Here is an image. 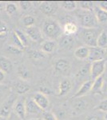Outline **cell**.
I'll list each match as a JSON object with an SVG mask.
<instances>
[{
	"instance_id": "4",
	"label": "cell",
	"mask_w": 107,
	"mask_h": 120,
	"mask_svg": "<svg viewBox=\"0 0 107 120\" xmlns=\"http://www.w3.org/2000/svg\"><path fill=\"white\" fill-rule=\"evenodd\" d=\"M106 67V60H102V61L94 62L91 63L90 66V77L93 81L98 79V77L102 76L105 71Z\"/></svg>"
},
{
	"instance_id": "31",
	"label": "cell",
	"mask_w": 107,
	"mask_h": 120,
	"mask_svg": "<svg viewBox=\"0 0 107 120\" xmlns=\"http://www.w3.org/2000/svg\"><path fill=\"white\" fill-rule=\"evenodd\" d=\"M90 66L91 64H85L83 67H81V69L79 70L78 73H77V76L78 77H84L86 76L87 75H90Z\"/></svg>"
},
{
	"instance_id": "48",
	"label": "cell",
	"mask_w": 107,
	"mask_h": 120,
	"mask_svg": "<svg viewBox=\"0 0 107 120\" xmlns=\"http://www.w3.org/2000/svg\"><path fill=\"white\" fill-rule=\"evenodd\" d=\"M106 94H107V90H106Z\"/></svg>"
},
{
	"instance_id": "38",
	"label": "cell",
	"mask_w": 107,
	"mask_h": 120,
	"mask_svg": "<svg viewBox=\"0 0 107 120\" xmlns=\"http://www.w3.org/2000/svg\"><path fill=\"white\" fill-rule=\"evenodd\" d=\"M19 6L23 11H28L31 7V3L29 1H21L19 2Z\"/></svg>"
},
{
	"instance_id": "44",
	"label": "cell",
	"mask_w": 107,
	"mask_h": 120,
	"mask_svg": "<svg viewBox=\"0 0 107 120\" xmlns=\"http://www.w3.org/2000/svg\"><path fill=\"white\" fill-rule=\"evenodd\" d=\"M0 120H7V118H4V117H2V116H0Z\"/></svg>"
},
{
	"instance_id": "20",
	"label": "cell",
	"mask_w": 107,
	"mask_h": 120,
	"mask_svg": "<svg viewBox=\"0 0 107 120\" xmlns=\"http://www.w3.org/2000/svg\"><path fill=\"white\" fill-rule=\"evenodd\" d=\"M15 99V97L14 95H12L11 97H10V99L7 102V103L2 107V109L0 110V116L4 118H7L10 115L11 113V105L13 103L14 100Z\"/></svg>"
},
{
	"instance_id": "13",
	"label": "cell",
	"mask_w": 107,
	"mask_h": 120,
	"mask_svg": "<svg viewBox=\"0 0 107 120\" xmlns=\"http://www.w3.org/2000/svg\"><path fill=\"white\" fill-rule=\"evenodd\" d=\"M15 112L20 119H24L26 115L25 100L20 99L15 104Z\"/></svg>"
},
{
	"instance_id": "41",
	"label": "cell",
	"mask_w": 107,
	"mask_h": 120,
	"mask_svg": "<svg viewBox=\"0 0 107 120\" xmlns=\"http://www.w3.org/2000/svg\"><path fill=\"white\" fill-rule=\"evenodd\" d=\"M7 86H5V85H0V97L3 95L5 94V92L7 90Z\"/></svg>"
},
{
	"instance_id": "33",
	"label": "cell",
	"mask_w": 107,
	"mask_h": 120,
	"mask_svg": "<svg viewBox=\"0 0 107 120\" xmlns=\"http://www.w3.org/2000/svg\"><path fill=\"white\" fill-rule=\"evenodd\" d=\"M7 51L9 53L12 54V55H19L22 54V51L20 50L19 48L16 47V46H13V45H8L7 46Z\"/></svg>"
},
{
	"instance_id": "21",
	"label": "cell",
	"mask_w": 107,
	"mask_h": 120,
	"mask_svg": "<svg viewBox=\"0 0 107 120\" xmlns=\"http://www.w3.org/2000/svg\"><path fill=\"white\" fill-rule=\"evenodd\" d=\"M94 12L98 22L104 23L107 22V11H104V10L99 8V7H96Z\"/></svg>"
},
{
	"instance_id": "14",
	"label": "cell",
	"mask_w": 107,
	"mask_h": 120,
	"mask_svg": "<svg viewBox=\"0 0 107 120\" xmlns=\"http://www.w3.org/2000/svg\"><path fill=\"white\" fill-rule=\"evenodd\" d=\"M12 69L13 64L11 60L5 56H1L0 57V71L4 72L5 74H7L11 72Z\"/></svg>"
},
{
	"instance_id": "2",
	"label": "cell",
	"mask_w": 107,
	"mask_h": 120,
	"mask_svg": "<svg viewBox=\"0 0 107 120\" xmlns=\"http://www.w3.org/2000/svg\"><path fill=\"white\" fill-rule=\"evenodd\" d=\"M79 23L85 29L95 28L98 25V20L93 11H85L81 10L80 12L77 13Z\"/></svg>"
},
{
	"instance_id": "47",
	"label": "cell",
	"mask_w": 107,
	"mask_h": 120,
	"mask_svg": "<svg viewBox=\"0 0 107 120\" xmlns=\"http://www.w3.org/2000/svg\"><path fill=\"white\" fill-rule=\"evenodd\" d=\"M106 55H107V48H106Z\"/></svg>"
},
{
	"instance_id": "42",
	"label": "cell",
	"mask_w": 107,
	"mask_h": 120,
	"mask_svg": "<svg viewBox=\"0 0 107 120\" xmlns=\"http://www.w3.org/2000/svg\"><path fill=\"white\" fill-rule=\"evenodd\" d=\"M5 73L4 72H3L2 71H0V82L1 81H3V79H5Z\"/></svg>"
},
{
	"instance_id": "36",
	"label": "cell",
	"mask_w": 107,
	"mask_h": 120,
	"mask_svg": "<svg viewBox=\"0 0 107 120\" xmlns=\"http://www.w3.org/2000/svg\"><path fill=\"white\" fill-rule=\"evenodd\" d=\"M96 109L98 110V111H100L106 112V113H107V98L106 99L102 100V101L99 103V105L97 106Z\"/></svg>"
},
{
	"instance_id": "45",
	"label": "cell",
	"mask_w": 107,
	"mask_h": 120,
	"mask_svg": "<svg viewBox=\"0 0 107 120\" xmlns=\"http://www.w3.org/2000/svg\"><path fill=\"white\" fill-rule=\"evenodd\" d=\"M28 120H42L39 118H36V119H28Z\"/></svg>"
},
{
	"instance_id": "11",
	"label": "cell",
	"mask_w": 107,
	"mask_h": 120,
	"mask_svg": "<svg viewBox=\"0 0 107 120\" xmlns=\"http://www.w3.org/2000/svg\"><path fill=\"white\" fill-rule=\"evenodd\" d=\"M93 80H87L83 83L81 86V87L79 88V90L75 93V94L73 96V98H81L84 95L89 92L90 90H92V86H93Z\"/></svg>"
},
{
	"instance_id": "18",
	"label": "cell",
	"mask_w": 107,
	"mask_h": 120,
	"mask_svg": "<svg viewBox=\"0 0 107 120\" xmlns=\"http://www.w3.org/2000/svg\"><path fill=\"white\" fill-rule=\"evenodd\" d=\"M63 34L65 35L72 36L77 31V26L75 23L71 22H67L63 26Z\"/></svg>"
},
{
	"instance_id": "43",
	"label": "cell",
	"mask_w": 107,
	"mask_h": 120,
	"mask_svg": "<svg viewBox=\"0 0 107 120\" xmlns=\"http://www.w3.org/2000/svg\"><path fill=\"white\" fill-rule=\"evenodd\" d=\"M3 8H4V6H3V4L2 3H0V12L3 11Z\"/></svg>"
},
{
	"instance_id": "32",
	"label": "cell",
	"mask_w": 107,
	"mask_h": 120,
	"mask_svg": "<svg viewBox=\"0 0 107 120\" xmlns=\"http://www.w3.org/2000/svg\"><path fill=\"white\" fill-rule=\"evenodd\" d=\"M14 31L15 32V34H17V36L18 37V38L20 39V41L22 42V44L24 45L25 46H27V44H28V41H27V37L26 34L23 33L22 30H20L19 29H16V30H15Z\"/></svg>"
},
{
	"instance_id": "40",
	"label": "cell",
	"mask_w": 107,
	"mask_h": 120,
	"mask_svg": "<svg viewBox=\"0 0 107 120\" xmlns=\"http://www.w3.org/2000/svg\"><path fill=\"white\" fill-rule=\"evenodd\" d=\"M98 7L107 11V1H102L98 3Z\"/></svg>"
},
{
	"instance_id": "49",
	"label": "cell",
	"mask_w": 107,
	"mask_h": 120,
	"mask_svg": "<svg viewBox=\"0 0 107 120\" xmlns=\"http://www.w3.org/2000/svg\"><path fill=\"white\" fill-rule=\"evenodd\" d=\"M42 120H43V119H42Z\"/></svg>"
},
{
	"instance_id": "30",
	"label": "cell",
	"mask_w": 107,
	"mask_h": 120,
	"mask_svg": "<svg viewBox=\"0 0 107 120\" xmlns=\"http://www.w3.org/2000/svg\"><path fill=\"white\" fill-rule=\"evenodd\" d=\"M17 10H18L17 5L13 3H8L5 7L6 12H7V14L9 15H12L13 14H15V13L17 11Z\"/></svg>"
},
{
	"instance_id": "7",
	"label": "cell",
	"mask_w": 107,
	"mask_h": 120,
	"mask_svg": "<svg viewBox=\"0 0 107 120\" xmlns=\"http://www.w3.org/2000/svg\"><path fill=\"white\" fill-rule=\"evenodd\" d=\"M25 105H26V114H30V115L44 114V111L38 106V104L34 101L33 98H26V99H25Z\"/></svg>"
},
{
	"instance_id": "25",
	"label": "cell",
	"mask_w": 107,
	"mask_h": 120,
	"mask_svg": "<svg viewBox=\"0 0 107 120\" xmlns=\"http://www.w3.org/2000/svg\"><path fill=\"white\" fill-rule=\"evenodd\" d=\"M98 46L102 49L107 48V32L106 30H102L99 34L98 39Z\"/></svg>"
},
{
	"instance_id": "10",
	"label": "cell",
	"mask_w": 107,
	"mask_h": 120,
	"mask_svg": "<svg viewBox=\"0 0 107 120\" xmlns=\"http://www.w3.org/2000/svg\"><path fill=\"white\" fill-rule=\"evenodd\" d=\"M54 69L58 73H66L68 72L70 69V63L67 59H58L54 63Z\"/></svg>"
},
{
	"instance_id": "8",
	"label": "cell",
	"mask_w": 107,
	"mask_h": 120,
	"mask_svg": "<svg viewBox=\"0 0 107 120\" xmlns=\"http://www.w3.org/2000/svg\"><path fill=\"white\" fill-rule=\"evenodd\" d=\"M26 34L30 39L34 42H41L42 40V33L40 29L36 26L26 27Z\"/></svg>"
},
{
	"instance_id": "15",
	"label": "cell",
	"mask_w": 107,
	"mask_h": 120,
	"mask_svg": "<svg viewBox=\"0 0 107 120\" xmlns=\"http://www.w3.org/2000/svg\"><path fill=\"white\" fill-rule=\"evenodd\" d=\"M89 55V47L88 46H80L74 51V56L77 59H88Z\"/></svg>"
},
{
	"instance_id": "26",
	"label": "cell",
	"mask_w": 107,
	"mask_h": 120,
	"mask_svg": "<svg viewBox=\"0 0 107 120\" xmlns=\"http://www.w3.org/2000/svg\"><path fill=\"white\" fill-rule=\"evenodd\" d=\"M60 6L65 11H72L77 8V3L74 1H63L60 3Z\"/></svg>"
},
{
	"instance_id": "23",
	"label": "cell",
	"mask_w": 107,
	"mask_h": 120,
	"mask_svg": "<svg viewBox=\"0 0 107 120\" xmlns=\"http://www.w3.org/2000/svg\"><path fill=\"white\" fill-rule=\"evenodd\" d=\"M74 43V40L72 36L69 35H65L61 39V42H60V45L62 46V47L65 48V49H70L73 46Z\"/></svg>"
},
{
	"instance_id": "27",
	"label": "cell",
	"mask_w": 107,
	"mask_h": 120,
	"mask_svg": "<svg viewBox=\"0 0 107 120\" xmlns=\"http://www.w3.org/2000/svg\"><path fill=\"white\" fill-rule=\"evenodd\" d=\"M11 40H12V42H13V46L19 48V49L22 50V51H23V50L26 48V46L23 45L22 42L20 41V39L18 38V37L17 36V34H15V31H13V33H12V35H11Z\"/></svg>"
},
{
	"instance_id": "16",
	"label": "cell",
	"mask_w": 107,
	"mask_h": 120,
	"mask_svg": "<svg viewBox=\"0 0 107 120\" xmlns=\"http://www.w3.org/2000/svg\"><path fill=\"white\" fill-rule=\"evenodd\" d=\"M15 88L18 94H23L30 90V85L26 82V81L20 80L15 83Z\"/></svg>"
},
{
	"instance_id": "24",
	"label": "cell",
	"mask_w": 107,
	"mask_h": 120,
	"mask_svg": "<svg viewBox=\"0 0 107 120\" xmlns=\"http://www.w3.org/2000/svg\"><path fill=\"white\" fill-rule=\"evenodd\" d=\"M103 85H104V79H103V77L102 76L98 77V79L94 80L93 86H92V91L94 93L101 92V90H102V89L103 87Z\"/></svg>"
},
{
	"instance_id": "35",
	"label": "cell",
	"mask_w": 107,
	"mask_h": 120,
	"mask_svg": "<svg viewBox=\"0 0 107 120\" xmlns=\"http://www.w3.org/2000/svg\"><path fill=\"white\" fill-rule=\"evenodd\" d=\"M93 3L91 2H80V7L81 10L85 11H93Z\"/></svg>"
},
{
	"instance_id": "19",
	"label": "cell",
	"mask_w": 107,
	"mask_h": 120,
	"mask_svg": "<svg viewBox=\"0 0 107 120\" xmlns=\"http://www.w3.org/2000/svg\"><path fill=\"white\" fill-rule=\"evenodd\" d=\"M56 46H57V44L54 42V40H46L42 42L41 47H42V51L44 53L50 54L54 51Z\"/></svg>"
},
{
	"instance_id": "46",
	"label": "cell",
	"mask_w": 107,
	"mask_h": 120,
	"mask_svg": "<svg viewBox=\"0 0 107 120\" xmlns=\"http://www.w3.org/2000/svg\"><path fill=\"white\" fill-rule=\"evenodd\" d=\"M104 118H105V119H106V120H107V113H106V115H105Z\"/></svg>"
},
{
	"instance_id": "34",
	"label": "cell",
	"mask_w": 107,
	"mask_h": 120,
	"mask_svg": "<svg viewBox=\"0 0 107 120\" xmlns=\"http://www.w3.org/2000/svg\"><path fill=\"white\" fill-rule=\"evenodd\" d=\"M30 56H31L32 59H44L46 57V55L43 51H33L30 52Z\"/></svg>"
},
{
	"instance_id": "5",
	"label": "cell",
	"mask_w": 107,
	"mask_h": 120,
	"mask_svg": "<svg viewBox=\"0 0 107 120\" xmlns=\"http://www.w3.org/2000/svg\"><path fill=\"white\" fill-rule=\"evenodd\" d=\"M39 10L48 18H50L57 13L58 4L56 2H43L39 6Z\"/></svg>"
},
{
	"instance_id": "12",
	"label": "cell",
	"mask_w": 107,
	"mask_h": 120,
	"mask_svg": "<svg viewBox=\"0 0 107 120\" xmlns=\"http://www.w3.org/2000/svg\"><path fill=\"white\" fill-rule=\"evenodd\" d=\"M72 88V82L69 79H64L59 84V90H58V95L59 97H63L67 94Z\"/></svg>"
},
{
	"instance_id": "17",
	"label": "cell",
	"mask_w": 107,
	"mask_h": 120,
	"mask_svg": "<svg viewBox=\"0 0 107 120\" xmlns=\"http://www.w3.org/2000/svg\"><path fill=\"white\" fill-rule=\"evenodd\" d=\"M72 106H73V109L77 113H81L86 109V102L84 100L81 99V98H74L72 102Z\"/></svg>"
},
{
	"instance_id": "28",
	"label": "cell",
	"mask_w": 107,
	"mask_h": 120,
	"mask_svg": "<svg viewBox=\"0 0 107 120\" xmlns=\"http://www.w3.org/2000/svg\"><path fill=\"white\" fill-rule=\"evenodd\" d=\"M9 29L5 22L0 20V38H3L8 35Z\"/></svg>"
},
{
	"instance_id": "1",
	"label": "cell",
	"mask_w": 107,
	"mask_h": 120,
	"mask_svg": "<svg viewBox=\"0 0 107 120\" xmlns=\"http://www.w3.org/2000/svg\"><path fill=\"white\" fill-rule=\"evenodd\" d=\"M42 31L43 35L49 38V40H55L62 35L63 30L56 19L47 18L43 22Z\"/></svg>"
},
{
	"instance_id": "9",
	"label": "cell",
	"mask_w": 107,
	"mask_h": 120,
	"mask_svg": "<svg viewBox=\"0 0 107 120\" xmlns=\"http://www.w3.org/2000/svg\"><path fill=\"white\" fill-rule=\"evenodd\" d=\"M34 101L38 104V106L40 108H42L43 111L48 108L50 105V101L48 99L47 96L42 92H37L34 96H33Z\"/></svg>"
},
{
	"instance_id": "39",
	"label": "cell",
	"mask_w": 107,
	"mask_h": 120,
	"mask_svg": "<svg viewBox=\"0 0 107 120\" xmlns=\"http://www.w3.org/2000/svg\"><path fill=\"white\" fill-rule=\"evenodd\" d=\"M85 120H102V117L98 115H89L86 116Z\"/></svg>"
},
{
	"instance_id": "22",
	"label": "cell",
	"mask_w": 107,
	"mask_h": 120,
	"mask_svg": "<svg viewBox=\"0 0 107 120\" xmlns=\"http://www.w3.org/2000/svg\"><path fill=\"white\" fill-rule=\"evenodd\" d=\"M18 75L19 78L24 81L28 80V79H30V77H31V73H30V71H29L26 67H24V66H20V67H18Z\"/></svg>"
},
{
	"instance_id": "37",
	"label": "cell",
	"mask_w": 107,
	"mask_h": 120,
	"mask_svg": "<svg viewBox=\"0 0 107 120\" xmlns=\"http://www.w3.org/2000/svg\"><path fill=\"white\" fill-rule=\"evenodd\" d=\"M43 120H58L56 115L52 112H46L43 114Z\"/></svg>"
},
{
	"instance_id": "29",
	"label": "cell",
	"mask_w": 107,
	"mask_h": 120,
	"mask_svg": "<svg viewBox=\"0 0 107 120\" xmlns=\"http://www.w3.org/2000/svg\"><path fill=\"white\" fill-rule=\"evenodd\" d=\"M23 25L26 27H30V26H34V23L35 22V19L31 15H25L22 19Z\"/></svg>"
},
{
	"instance_id": "3",
	"label": "cell",
	"mask_w": 107,
	"mask_h": 120,
	"mask_svg": "<svg viewBox=\"0 0 107 120\" xmlns=\"http://www.w3.org/2000/svg\"><path fill=\"white\" fill-rule=\"evenodd\" d=\"M100 33L96 28L85 29L82 32V40L84 43L89 47L98 46V39Z\"/></svg>"
},
{
	"instance_id": "6",
	"label": "cell",
	"mask_w": 107,
	"mask_h": 120,
	"mask_svg": "<svg viewBox=\"0 0 107 120\" xmlns=\"http://www.w3.org/2000/svg\"><path fill=\"white\" fill-rule=\"evenodd\" d=\"M106 49H102V48H100L98 46L89 47V55L88 60L92 62V63L102 61V60H105V59H106Z\"/></svg>"
}]
</instances>
